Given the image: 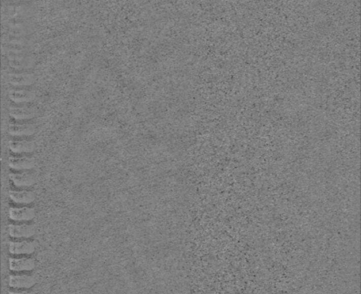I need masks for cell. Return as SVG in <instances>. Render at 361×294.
I'll list each match as a JSON object with an SVG mask.
<instances>
[{
  "mask_svg": "<svg viewBox=\"0 0 361 294\" xmlns=\"http://www.w3.org/2000/svg\"><path fill=\"white\" fill-rule=\"evenodd\" d=\"M37 113L38 110L34 105H28V104H23V105L14 104L10 106V115L12 119L17 121L24 122L32 120L37 116Z\"/></svg>",
  "mask_w": 361,
  "mask_h": 294,
  "instance_id": "6da1fadb",
  "label": "cell"
},
{
  "mask_svg": "<svg viewBox=\"0 0 361 294\" xmlns=\"http://www.w3.org/2000/svg\"><path fill=\"white\" fill-rule=\"evenodd\" d=\"M37 231V228L34 224H27V223H16V224H9L8 233L11 238L14 239H27L34 237Z\"/></svg>",
  "mask_w": 361,
  "mask_h": 294,
  "instance_id": "7a4b0ae2",
  "label": "cell"
},
{
  "mask_svg": "<svg viewBox=\"0 0 361 294\" xmlns=\"http://www.w3.org/2000/svg\"><path fill=\"white\" fill-rule=\"evenodd\" d=\"M9 65L17 71H28L34 65V59L28 54H6Z\"/></svg>",
  "mask_w": 361,
  "mask_h": 294,
  "instance_id": "3957f363",
  "label": "cell"
},
{
  "mask_svg": "<svg viewBox=\"0 0 361 294\" xmlns=\"http://www.w3.org/2000/svg\"><path fill=\"white\" fill-rule=\"evenodd\" d=\"M9 218L15 223H27L36 218V210L32 207H11L9 210Z\"/></svg>",
  "mask_w": 361,
  "mask_h": 294,
  "instance_id": "277c9868",
  "label": "cell"
},
{
  "mask_svg": "<svg viewBox=\"0 0 361 294\" xmlns=\"http://www.w3.org/2000/svg\"><path fill=\"white\" fill-rule=\"evenodd\" d=\"M9 81L15 87H27L34 84L36 76L28 71L14 72L9 74Z\"/></svg>",
  "mask_w": 361,
  "mask_h": 294,
  "instance_id": "5b68a950",
  "label": "cell"
},
{
  "mask_svg": "<svg viewBox=\"0 0 361 294\" xmlns=\"http://www.w3.org/2000/svg\"><path fill=\"white\" fill-rule=\"evenodd\" d=\"M9 251L14 255H32L36 251V243L28 240L11 241Z\"/></svg>",
  "mask_w": 361,
  "mask_h": 294,
  "instance_id": "8992f818",
  "label": "cell"
},
{
  "mask_svg": "<svg viewBox=\"0 0 361 294\" xmlns=\"http://www.w3.org/2000/svg\"><path fill=\"white\" fill-rule=\"evenodd\" d=\"M36 132V127L32 123H12L9 128V133L16 138H24L33 135Z\"/></svg>",
  "mask_w": 361,
  "mask_h": 294,
  "instance_id": "52a82bcc",
  "label": "cell"
},
{
  "mask_svg": "<svg viewBox=\"0 0 361 294\" xmlns=\"http://www.w3.org/2000/svg\"><path fill=\"white\" fill-rule=\"evenodd\" d=\"M9 165L15 172H26L35 167V160L32 156H12L9 160Z\"/></svg>",
  "mask_w": 361,
  "mask_h": 294,
  "instance_id": "ba28073f",
  "label": "cell"
},
{
  "mask_svg": "<svg viewBox=\"0 0 361 294\" xmlns=\"http://www.w3.org/2000/svg\"><path fill=\"white\" fill-rule=\"evenodd\" d=\"M9 268L15 273L32 271L36 268V260L31 257H12L9 260Z\"/></svg>",
  "mask_w": 361,
  "mask_h": 294,
  "instance_id": "9c48e42d",
  "label": "cell"
},
{
  "mask_svg": "<svg viewBox=\"0 0 361 294\" xmlns=\"http://www.w3.org/2000/svg\"><path fill=\"white\" fill-rule=\"evenodd\" d=\"M37 280L31 275H11L9 278V286L14 289H29L34 286Z\"/></svg>",
  "mask_w": 361,
  "mask_h": 294,
  "instance_id": "30bf717a",
  "label": "cell"
},
{
  "mask_svg": "<svg viewBox=\"0 0 361 294\" xmlns=\"http://www.w3.org/2000/svg\"><path fill=\"white\" fill-rule=\"evenodd\" d=\"M10 99L14 104L23 105L32 103L35 99V93L32 90L23 87L12 88L9 92Z\"/></svg>",
  "mask_w": 361,
  "mask_h": 294,
  "instance_id": "8fae6325",
  "label": "cell"
},
{
  "mask_svg": "<svg viewBox=\"0 0 361 294\" xmlns=\"http://www.w3.org/2000/svg\"><path fill=\"white\" fill-rule=\"evenodd\" d=\"M9 195L13 203L21 205L32 204L36 199L35 192L29 190H12L9 192Z\"/></svg>",
  "mask_w": 361,
  "mask_h": 294,
  "instance_id": "7c38bea8",
  "label": "cell"
},
{
  "mask_svg": "<svg viewBox=\"0 0 361 294\" xmlns=\"http://www.w3.org/2000/svg\"><path fill=\"white\" fill-rule=\"evenodd\" d=\"M10 178L15 187L18 188H28L35 184L36 180L32 173L26 172H14L10 174Z\"/></svg>",
  "mask_w": 361,
  "mask_h": 294,
  "instance_id": "4fadbf2b",
  "label": "cell"
},
{
  "mask_svg": "<svg viewBox=\"0 0 361 294\" xmlns=\"http://www.w3.org/2000/svg\"><path fill=\"white\" fill-rule=\"evenodd\" d=\"M10 149L16 155L32 154L35 150L34 142L27 139L16 138L10 141Z\"/></svg>",
  "mask_w": 361,
  "mask_h": 294,
  "instance_id": "5bb4252c",
  "label": "cell"
},
{
  "mask_svg": "<svg viewBox=\"0 0 361 294\" xmlns=\"http://www.w3.org/2000/svg\"><path fill=\"white\" fill-rule=\"evenodd\" d=\"M28 33L26 23L22 20H12L9 23V36L10 37H25Z\"/></svg>",
  "mask_w": 361,
  "mask_h": 294,
  "instance_id": "9a60e30c",
  "label": "cell"
},
{
  "mask_svg": "<svg viewBox=\"0 0 361 294\" xmlns=\"http://www.w3.org/2000/svg\"><path fill=\"white\" fill-rule=\"evenodd\" d=\"M7 44H9V45L24 46V47H29L31 48L29 41L26 39L25 37H10L9 36L8 43Z\"/></svg>",
  "mask_w": 361,
  "mask_h": 294,
  "instance_id": "2e32d148",
  "label": "cell"
},
{
  "mask_svg": "<svg viewBox=\"0 0 361 294\" xmlns=\"http://www.w3.org/2000/svg\"><path fill=\"white\" fill-rule=\"evenodd\" d=\"M9 294H35L33 291H12Z\"/></svg>",
  "mask_w": 361,
  "mask_h": 294,
  "instance_id": "e0dca14e",
  "label": "cell"
}]
</instances>
